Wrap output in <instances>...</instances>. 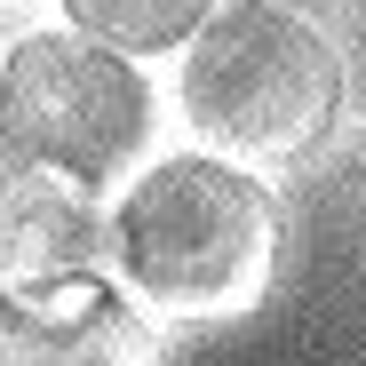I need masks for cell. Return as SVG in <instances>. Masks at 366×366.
<instances>
[{"label": "cell", "instance_id": "obj_1", "mask_svg": "<svg viewBox=\"0 0 366 366\" xmlns=\"http://www.w3.org/2000/svg\"><path fill=\"white\" fill-rule=\"evenodd\" d=\"M119 263L167 319H239L279 279V199L231 159H159L119 207Z\"/></svg>", "mask_w": 366, "mask_h": 366}, {"label": "cell", "instance_id": "obj_2", "mask_svg": "<svg viewBox=\"0 0 366 366\" xmlns=\"http://www.w3.org/2000/svg\"><path fill=\"white\" fill-rule=\"evenodd\" d=\"M342 112V56L271 0H231L183 56V119L223 159L287 167L319 152Z\"/></svg>", "mask_w": 366, "mask_h": 366}, {"label": "cell", "instance_id": "obj_3", "mask_svg": "<svg viewBox=\"0 0 366 366\" xmlns=\"http://www.w3.org/2000/svg\"><path fill=\"white\" fill-rule=\"evenodd\" d=\"M152 128V88L88 32H32L0 64V152L16 167L112 175Z\"/></svg>", "mask_w": 366, "mask_h": 366}, {"label": "cell", "instance_id": "obj_4", "mask_svg": "<svg viewBox=\"0 0 366 366\" xmlns=\"http://www.w3.org/2000/svg\"><path fill=\"white\" fill-rule=\"evenodd\" d=\"M104 263V207L88 175L9 167L0 175V302H48Z\"/></svg>", "mask_w": 366, "mask_h": 366}, {"label": "cell", "instance_id": "obj_5", "mask_svg": "<svg viewBox=\"0 0 366 366\" xmlns=\"http://www.w3.org/2000/svg\"><path fill=\"white\" fill-rule=\"evenodd\" d=\"M0 366H159V335L80 279L48 302H0Z\"/></svg>", "mask_w": 366, "mask_h": 366}, {"label": "cell", "instance_id": "obj_6", "mask_svg": "<svg viewBox=\"0 0 366 366\" xmlns=\"http://www.w3.org/2000/svg\"><path fill=\"white\" fill-rule=\"evenodd\" d=\"M207 9H215V0H64V16H72L88 40H104V48H136V56L207 32Z\"/></svg>", "mask_w": 366, "mask_h": 366}, {"label": "cell", "instance_id": "obj_7", "mask_svg": "<svg viewBox=\"0 0 366 366\" xmlns=\"http://www.w3.org/2000/svg\"><path fill=\"white\" fill-rule=\"evenodd\" d=\"M271 9H287V16H311V24H327V32L366 40V0H271Z\"/></svg>", "mask_w": 366, "mask_h": 366}]
</instances>
